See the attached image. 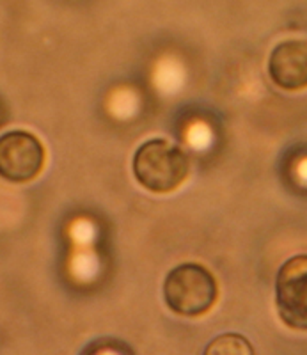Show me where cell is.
<instances>
[{
  "label": "cell",
  "mask_w": 307,
  "mask_h": 355,
  "mask_svg": "<svg viewBox=\"0 0 307 355\" xmlns=\"http://www.w3.org/2000/svg\"><path fill=\"white\" fill-rule=\"evenodd\" d=\"M268 73L275 85L286 91H299L307 84L306 41H283L272 50Z\"/></svg>",
  "instance_id": "obj_5"
},
{
  "label": "cell",
  "mask_w": 307,
  "mask_h": 355,
  "mask_svg": "<svg viewBox=\"0 0 307 355\" xmlns=\"http://www.w3.org/2000/svg\"><path fill=\"white\" fill-rule=\"evenodd\" d=\"M207 355H252L254 354V348L251 347L249 339L243 338L240 334H222L215 338L210 343V347L204 350Z\"/></svg>",
  "instance_id": "obj_6"
},
{
  "label": "cell",
  "mask_w": 307,
  "mask_h": 355,
  "mask_svg": "<svg viewBox=\"0 0 307 355\" xmlns=\"http://www.w3.org/2000/svg\"><path fill=\"white\" fill-rule=\"evenodd\" d=\"M45 146L33 133L12 130L0 137V176L11 183H27L45 167Z\"/></svg>",
  "instance_id": "obj_3"
},
{
  "label": "cell",
  "mask_w": 307,
  "mask_h": 355,
  "mask_svg": "<svg viewBox=\"0 0 307 355\" xmlns=\"http://www.w3.org/2000/svg\"><path fill=\"white\" fill-rule=\"evenodd\" d=\"M167 307L179 316L207 315L218 299V284L208 268L198 263H185L170 270L164 283Z\"/></svg>",
  "instance_id": "obj_2"
},
{
  "label": "cell",
  "mask_w": 307,
  "mask_h": 355,
  "mask_svg": "<svg viewBox=\"0 0 307 355\" xmlns=\"http://www.w3.org/2000/svg\"><path fill=\"white\" fill-rule=\"evenodd\" d=\"M82 354H134V350L119 339H96L89 347H85Z\"/></svg>",
  "instance_id": "obj_7"
},
{
  "label": "cell",
  "mask_w": 307,
  "mask_h": 355,
  "mask_svg": "<svg viewBox=\"0 0 307 355\" xmlns=\"http://www.w3.org/2000/svg\"><path fill=\"white\" fill-rule=\"evenodd\" d=\"M134 176L144 189L167 194L185 183L190 160L185 151L166 139H151L135 151L132 162Z\"/></svg>",
  "instance_id": "obj_1"
},
{
  "label": "cell",
  "mask_w": 307,
  "mask_h": 355,
  "mask_svg": "<svg viewBox=\"0 0 307 355\" xmlns=\"http://www.w3.org/2000/svg\"><path fill=\"white\" fill-rule=\"evenodd\" d=\"M275 304L281 320L295 331L307 327V258L293 256L275 279Z\"/></svg>",
  "instance_id": "obj_4"
}]
</instances>
